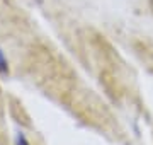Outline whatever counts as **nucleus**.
I'll use <instances>...</instances> for the list:
<instances>
[{
	"instance_id": "nucleus-3",
	"label": "nucleus",
	"mask_w": 153,
	"mask_h": 145,
	"mask_svg": "<svg viewBox=\"0 0 153 145\" xmlns=\"http://www.w3.org/2000/svg\"><path fill=\"white\" fill-rule=\"evenodd\" d=\"M150 7H152V10H153V0H150Z\"/></svg>"
},
{
	"instance_id": "nucleus-1",
	"label": "nucleus",
	"mask_w": 153,
	"mask_h": 145,
	"mask_svg": "<svg viewBox=\"0 0 153 145\" xmlns=\"http://www.w3.org/2000/svg\"><path fill=\"white\" fill-rule=\"evenodd\" d=\"M0 73H2V75L9 73V67H7V61H5V58H4V53H2V51H0Z\"/></svg>"
},
{
	"instance_id": "nucleus-2",
	"label": "nucleus",
	"mask_w": 153,
	"mask_h": 145,
	"mask_svg": "<svg viewBox=\"0 0 153 145\" xmlns=\"http://www.w3.org/2000/svg\"><path fill=\"white\" fill-rule=\"evenodd\" d=\"M16 144H17V145H31V144L27 142V138H26V137H24L22 133H19V135H17Z\"/></svg>"
}]
</instances>
